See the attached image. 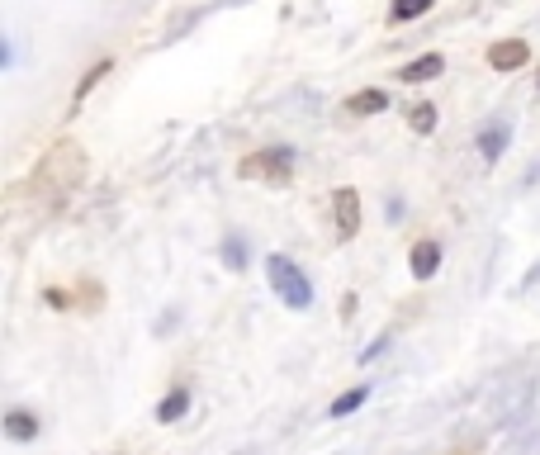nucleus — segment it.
<instances>
[{
  "instance_id": "f257e3e1",
  "label": "nucleus",
  "mask_w": 540,
  "mask_h": 455,
  "mask_svg": "<svg viewBox=\"0 0 540 455\" xmlns=\"http://www.w3.org/2000/svg\"><path fill=\"white\" fill-rule=\"evenodd\" d=\"M266 280H270V290L280 294V304L285 309H308L313 304V285H308V275L289 261V256H266Z\"/></svg>"
},
{
  "instance_id": "f03ea898",
  "label": "nucleus",
  "mask_w": 540,
  "mask_h": 455,
  "mask_svg": "<svg viewBox=\"0 0 540 455\" xmlns=\"http://www.w3.org/2000/svg\"><path fill=\"white\" fill-rule=\"evenodd\" d=\"M289 166H294V152L289 147H275V152H256L242 162V176H266V181H285Z\"/></svg>"
},
{
  "instance_id": "7ed1b4c3",
  "label": "nucleus",
  "mask_w": 540,
  "mask_h": 455,
  "mask_svg": "<svg viewBox=\"0 0 540 455\" xmlns=\"http://www.w3.org/2000/svg\"><path fill=\"white\" fill-rule=\"evenodd\" d=\"M332 209H337V233L356 237L360 233V195L351 190V185H342V190L332 195Z\"/></svg>"
},
{
  "instance_id": "20e7f679",
  "label": "nucleus",
  "mask_w": 540,
  "mask_h": 455,
  "mask_svg": "<svg viewBox=\"0 0 540 455\" xmlns=\"http://www.w3.org/2000/svg\"><path fill=\"white\" fill-rule=\"evenodd\" d=\"M526 57H531V48H526L522 38H507V43H493V48H488V62H493V72H517Z\"/></svg>"
},
{
  "instance_id": "39448f33",
  "label": "nucleus",
  "mask_w": 540,
  "mask_h": 455,
  "mask_svg": "<svg viewBox=\"0 0 540 455\" xmlns=\"http://www.w3.org/2000/svg\"><path fill=\"white\" fill-rule=\"evenodd\" d=\"M507 143H512V124H507V119H498V124H488L484 133H479V152H484L488 162H498L507 152Z\"/></svg>"
},
{
  "instance_id": "423d86ee",
  "label": "nucleus",
  "mask_w": 540,
  "mask_h": 455,
  "mask_svg": "<svg viewBox=\"0 0 540 455\" xmlns=\"http://www.w3.org/2000/svg\"><path fill=\"white\" fill-rule=\"evenodd\" d=\"M446 72V57L441 53H427V57H417V62H408L403 72H398V81H408V86H417V81H432V76Z\"/></svg>"
},
{
  "instance_id": "0eeeda50",
  "label": "nucleus",
  "mask_w": 540,
  "mask_h": 455,
  "mask_svg": "<svg viewBox=\"0 0 540 455\" xmlns=\"http://www.w3.org/2000/svg\"><path fill=\"white\" fill-rule=\"evenodd\" d=\"M436 266H441V247H436V242H417L413 247V275L417 280H432Z\"/></svg>"
},
{
  "instance_id": "6e6552de",
  "label": "nucleus",
  "mask_w": 540,
  "mask_h": 455,
  "mask_svg": "<svg viewBox=\"0 0 540 455\" xmlns=\"http://www.w3.org/2000/svg\"><path fill=\"white\" fill-rule=\"evenodd\" d=\"M389 105V95L384 91H356L351 100H346V114H379Z\"/></svg>"
},
{
  "instance_id": "1a4fd4ad",
  "label": "nucleus",
  "mask_w": 540,
  "mask_h": 455,
  "mask_svg": "<svg viewBox=\"0 0 540 455\" xmlns=\"http://www.w3.org/2000/svg\"><path fill=\"white\" fill-rule=\"evenodd\" d=\"M5 432L15 441H29V437H38V418L34 413H24V408H15L10 418H5Z\"/></svg>"
},
{
  "instance_id": "9d476101",
  "label": "nucleus",
  "mask_w": 540,
  "mask_h": 455,
  "mask_svg": "<svg viewBox=\"0 0 540 455\" xmlns=\"http://www.w3.org/2000/svg\"><path fill=\"white\" fill-rule=\"evenodd\" d=\"M185 408H190V389H171V394L162 399V408H157V418H162V422H176Z\"/></svg>"
},
{
  "instance_id": "9b49d317",
  "label": "nucleus",
  "mask_w": 540,
  "mask_h": 455,
  "mask_svg": "<svg viewBox=\"0 0 540 455\" xmlns=\"http://www.w3.org/2000/svg\"><path fill=\"white\" fill-rule=\"evenodd\" d=\"M365 399H370V389H351V394H342V399L332 403V418H346V413H356Z\"/></svg>"
},
{
  "instance_id": "f8f14e48",
  "label": "nucleus",
  "mask_w": 540,
  "mask_h": 455,
  "mask_svg": "<svg viewBox=\"0 0 540 455\" xmlns=\"http://www.w3.org/2000/svg\"><path fill=\"white\" fill-rule=\"evenodd\" d=\"M427 10H432V0H394V10H389V15L403 24V19H413V15H427Z\"/></svg>"
},
{
  "instance_id": "ddd939ff",
  "label": "nucleus",
  "mask_w": 540,
  "mask_h": 455,
  "mask_svg": "<svg viewBox=\"0 0 540 455\" xmlns=\"http://www.w3.org/2000/svg\"><path fill=\"white\" fill-rule=\"evenodd\" d=\"M413 128H417V133H432V128H436V110H432V105H417V110H413Z\"/></svg>"
},
{
  "instance_id": "4468645a",
  "label": "nucleus",
  "mask_w": 540,
  "mask_h": 455,
  "mask_svg": "<svg viewBox=\"0 0 540 455\" xmlns=\"http://www.w3.org/2000/svg\"><path fill=\"white\" fill-rule=\"evenodd\" d=\"M105 72H109V62H100V67H95V72H90L86 81H81V91H76V105L86 100V95H90V86H95V81H100V76H105Z\"/></svg>"
}]
</instances>
